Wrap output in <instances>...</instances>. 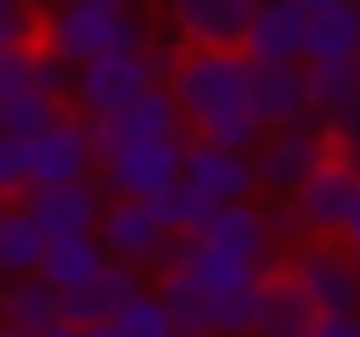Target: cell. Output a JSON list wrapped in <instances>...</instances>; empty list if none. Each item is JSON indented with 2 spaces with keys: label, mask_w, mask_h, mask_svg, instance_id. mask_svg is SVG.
I'll return each mask as SVG.
<instances>
[{
  "label": "cell",
  "mask_w": 360,
  "mask_h": 337,
  "mask_svg": "<svg viewBox=\"0 0 360 337\" xmlns=\"http://www.w3.org/2000/svg\"><path fill=\"white\" fill-rule=\"evenodd\" d=\"M163 90L174 95L180 124L197 135L214 118L248 112V56L219 51V45H180L169 73H163Z\"/></svg>",
  "instance_id": "1"
},
{
  "label": "cell",
  "mask_w": 360,
  "mask_h": 337,
  "mask_svg": "<svg viewBox=\"0 0 360 337\" xmlns=\"http://www.w3.org/2000/svg\"><path fill=\"white\" fill-rule=\"evenodd\" d=\"M146 22L135 17V6L124 11H107V6H84V0H62L51 6L45 17H34V45L51 51L56 62L79 67L90 56H107V51H135L146 45Z\"/></svg>",
  "instance_id": "2"
},
{
  "label": "cell",
  "mask_w": 360,
  "mask_h": 337,
  "mask_svg": "<svg viewBox=\"0 0 360 337\" xmlns=\"http://www.w3.org/2000/svg\"><path fill=\"white\" fill-rule=\"evenodd\" d=\"M180 45H135V51H107V56H90L73 67V90H68V107L79 118H112L118 107H129L141 90L163 84L169 62H174Z\"/></svg>",
  "instance_id": "3"
},
{
  "label": "cell",
  "mask_w": 360,
  "mask_h": 337,
  "mask_svg": "<svg viewBox=\"0 0 360 337\" xmlns=\"http://www.w3.org/2000/svg\"><path fill=\"white\" fill-rule=\"evenodd\" d=\"M180 146H186V135H163V140H112V146L96 152L90 180L101 185V197L146 202V197H158L163 185L180 180Z\"/></svg>",
  "instance_id": "4"
},
{
  "label": "cell",
  "mask_w": 360,
  "mask_h": 337,
  "mask_svg": "<svg viewBox=\"0 0 360 337\" xmlns=\"http://www.w3.org/2000/svg\"><path fill=\"white\" fill-rule=\"evenodd\" d=\"M281 275L304 292V303L315 315L326 309H360V281H354V253L338 236H304L298 247H287Z\"/></svg>",
  "instance_id": "5"
},
{
  "label": "cell",
  "mask_w": 360,
  "mask_h": 337,
  "mask_svg": "<svg viewBox=\"0 0 360 337\" xmlns=\"http://www.w3.org/2000/svg\"><path fill=\"white\" fill-rule=\"evenodd\" d=\"M326 157H332V140H326V129H321L315 118L276 124V129H264L259 146L248 152L253 180H259L264 197H292V185H298L315 163H326Z\"/></svg>",
  "instance_id": "6"
},
{
  "label": "cell",
  "mask_w": 360,
  "mask_h": 337,
  "mask_svg": "<svg viewBox=\"0 0 360 337\" xmlns=\"http://www.w3.org/2000/svg\"><path fill=\"white\" fill-rule=\"evenodd\" d=\"M90 236L107 253V264H124V270H152L169 253V230L152 219L146 202H129V197H107Z\"/></svg>",
  "instance_id": "7"
},
{
  "label": "cell",
  "mask_w": 360,
  "mask_h": 337,
  "mask_svg": "<svg viewBox=\"0 0 360 337\" xmlns=\"http://www.w3.org/2000/svg\"><path fill=\"white\" fill-rule=\"evenodd\" d=\"M309 118L326 129L332 152L343 157L360 152V51L343 62L309 67Z\"/></svg>",
  "instance_id": "8"
},
{
  "label": "cell",
  "mask_w": 360,
  "mask_h": 337,
  "mask_svg": "<svg viewBox=\"0 0 360 337\" xmlns=\"http://www.w3.org/2000/svg\"><path fill=\"white\" fill-rule=\"evenodd\" d=\"M180 185L202 208H225V202L259 197V180H253L248 152H225V146L197 140V135H186V146H180Z\"/></svg>",
  "instance_id": "9"
},
{
  "label": "cell",
  "mask_w": 360,
  "mask_h": 337,
  "mask_svg": "<svg viewBox=\"0 0 360 337\" xmlns=\"http://www.w3.org/2000/svg\"><path fill=\"white\" fill-rule=\"evenodd\" d=\"M28 180L34 185H62V180H90L96 168V146H90V118H79L73 107H62L45 129H34L28 140Z\"/></svg>",
  "instance_id": "10"
},
{
  "label": "cell",
  "mask_w": 360,
  "mask_h": 337,
  "mask_svg": "<svg viewBox=\"0 0 360 337\" xmlns=\"http://www.w3.org/2000/svg\"><path fill=\"white\" fill-rule=\"evenodd\" d=\"M354 185H360V168L343 157V152H332L326 163H315L298 185H292V208H298V219H304V230L309 236H338V225H343V213H349V197H354Z\"/></svg>",
  "instance_id": "11"
},
{
  "label": "cell",
  "mask_w": 360,
  "mask_h": 337,
  "mask_svg": "<svg viewBox=\"0 0 360 337\" xmlns=\"http://www.w3.org/2000/svg\"><path fill=\"white\" fill-rule=\"evenodd\" d=\"M191 242H202V247H214V253H225V258L259 264V270H264V258H276V247H270V225H264V202H259V197L208 208V213L197 219Z\"/></svg>",
  "instance_id": "12"
},
{
  "label": "cell",
  "mask_w": 360,
  "mask_h": 337,
  "mask_svg": "<svg viewBox=\"0 0 360 337\" xmlns=\"http://www.w3.org/2000/svg\"><path fill=\"white\" fill-rule=\"evenodd\" d=\"M248 112L259 129L309 118V67L304 62H248Z\"/></svg>",
  "instance_id": "13"
},
{
  "label": "cell",
  "mask_w": 360,
  "mask_h": 337,
  "mask_svg": "<svg viewBox=\"0 0 360 337\" xmlns=\"http://www.w3.org/2000/svg\"><path fill=\"white\" fill-rule=\"evenodd\" d=\"M158 6H163L169 28H174V45H219V51H236L259 0H158Z\"/></svg>",
  "instance_id": "14"
},
{
  "label": "cell",
  "mask_w": 360,
  "mask_h": 337,
  "mask_svg": "<svg viewBox=\"0 0 360 337\" xmlns=\"http://www.w3.org/2000/svg\"><path fill=\"white\" fill-rule=\"evenodd\" d=\"M101 202H107V197H101L96 180H62V185H28V191H22V208H28V219L45 230V242H51V236H90Z\"/></svg>",
  "instance_id": "15"
},
{
  "label": "cell",
  "mask_w": 360,
  "mask_h": 337,
  "mask_svg": "<svg viewBox=\"0 0 360 337\" xmlns=\"http://www.w3.org/2000/svg\"><path fill=\"white\" fill-rule=\"evenodd\" d=\"M163 135H186L180 124V107L163 84L141 90L129 107H118L112 118H90V146H112V140H163Z\"/></svg>",
  "instance_id": "16"
},
{
  "label": "cell",
  "mask_w": 360,
  "mask_h": 337,
  "mask_svg": "<svg viewBox=\"0 0 360 337\" xmlns=\"http://www.w3.org/2000/svg\"><path fill=\"white\" fill-rule=\"evenodd\" d=\"M304 11L292 6V0H259L253 6V17H248V28H242V56L248 62H298V51H304Z\"/></svg>",
  "instance_id": "17"
},
{
  "label": "cell",
  "mask_w": 360,
  "mask_h": 337,
  "mask_svg": "<svg viewBox=\"0 0 360 337\" xmlns=\"http://www.w3.org/2000/svg\"><path fill=\"white\" fill-rule=\"evenodd\" d=\"M129 292H141V270L101 264L84 286L56 292V320H68V326H101V320H112V309H118Z\"/></svg>",
  "instance_id": "18"
},
{
  "label": "cell",
  "mask_w": 360,
  "mask_h": 337,
  "mask_svg": "<svg viewBox=\"0 0 360 337\" xmlns=\"http://www.w3.org/2000/svg\"><path fill=\"white\" fill-rule=\"evenodd\" d=\"M309 320H315V309L304 303V292H298L281 270H264V275H259L253 331H248V337H309Z\"/></svg>",
  "instance_id": "19"
},
{
  "label": "cell",
  "mask_w": 360,
  "mask_h": 337,
  "mask_svg": "<svg viewBox=\"0 0 360 337\" xmlns=\"http://www.w3.org/2000/svg\"><path fill=\"white\" fill-rule=\"evenodd\" d=\"M360 51V0H343L332 11H315L304 22V51L298 62L304 67H321V62H343Z\"/></svg>",
  "instance_id": "20"
},
{
  "label": "cell",
  "mask_w": 360,
  "mask_h": 337,
  "mask_svg": "<svg viewBox=\"0 0 360 337\" xmlns=\"http://www.w3.org/2000/svg\"><path fill=\"white\" fill-rule=\"evenodd\" d=\"M101 264H107V253L96 247V236H51L34 275H39L51 292H73V286H84Z\"/></svg>",
  "instance_id": "21"
},
{
  "label": "cell",
  "mask_w": 360,
  "mask_h": 337,
  "mask_svg": "<svg viewBox=\"0 0 360 337\" xmlns=\"http://www.w3.org/2000/svg\"><path fill=\"white\" fill-rule=\"evenodd\" d=\"M0 326H11V331H45V326H56V292L39 281V275H11V281H0Z\"/></svg>",
  "instance_id": "22"
},
{
  "label": "cell",
  "mask_w": 360,
  "mask_h": 337,
  "mask_svg": "<svg viewBox=\"0 0 360 337\" xmlns=\"http://www.w3.org/2000/svg\"><path fill=\"white\" fill-rule=\"evenodd\" d=\"M45 258V230L28 219L22 202H0V281L34 275Z\"/></svg>",
  "instance_id": "23"
},
{
  "label": "cell",
  "mask_w": 360,
  "mask_h": 337,
  "mask_svg": "<svg viewBox=\"0 0 360 337\" xmlns=\"http://www.w3.org/2000/svg\"><path fill=\"white\" fill-rule=\"evenodd\" d=\"M112 337H174V320H169V309H163V298L152 292V286H141V292H129L118 309H112Z\"/></svg>",
  "instance_id": "24"
},
{
  "label": "cell",
  "mask_w": 360,
  "mask_h": 337,
  "mask_svg": "<svg viewBox=\"0 0 360 337\" xmlns=\"http://www.w3.org/2000/svg\"><path fill=\"white\" fill-rule=\"evenodd\" d=\"M56 112H62V101H51V95H39V90L28 84V90H17V95H6V101H0V135L28 140V135H34V129H45Z\"/></svg>",
  "instance_id": "25"
},
{
  "label": "cell",
  "mask_w": 360,
  "mask_h": 337,
  "mask_svg": "<svg viewBox=\"0 0 360 337\" xmlns=\"http://www.w3.org/2000/svg\"><path fill=\"white\" fill-rule=\"evenodd\" d=\"M146 208H152V219H158L169 236H191V230H197V219L208 213V208H202L180 180H174V185H163L158 197H146Z\"/></svg>",
  "instance_id": "26"
},
{
  "label": "cell",
  "mask_w": 360,
  "mask_h": 337,
  "mask_svg": "<svg viewBox=\"0 0 360 337\" xmlns=\"http://www.w3.org/2000/svg\"><path fill=\"white\" fill-rule=\"evenodd\" d=\"M28 79H34L39 95H51V101L68 107V90H73V67H68V62H56V56L39 51V45H28Z\"/></svg>",
  "instance_id": "27"
},
{
  "label": "cell",
  "mask_w": 360,
  "mask_h": 337,
  "mask_svg": "<svg viewBox=\"0 0 360 337\" xmlns=\"http://www.w3.org/2000/svg\"><path fill=\"white\" fill-rule=\"evenodd\" d=\"M259 124H253V112H231V118H214L208 129H197V140H214V146H225V152H253L259 146Z\"/></svg>",
  "instance_id": "28"
},
{
  "label": "cell",
  "mask_w": 360,
  "mask_h": 337,
  "mask_svg": "<svg viewBox=\"0 0 360 337\" xmlns=\"http://www.w3.org/2000/svg\"><path fill=\"white\" fill-rule=\"evenodd\" d=\"M28 185V146L17 135H0V202H22Z\"/></svg>",
  "instance_id": "29"
},
{
  "label": "cell",
  "mask_w": 360,
  "mask_h": 337,
  "mask_svg": "<svg viewBox=\"0 0 360 337\" xmlns=\"http://www.w3.org/2000/svg\"><path fill=\"white\" fill-rule=\"evenodd\" d=\"M264 225H270V247L281 253V247H298L309 230H304V219H298V208L287 202V197H276V202H264Z\"/></svg>",
  "instance_id": "30"
},
{
  "label": "cell",
  "mask_w": 360,
  "mask_h": 337,
  "mask_svg": "<svg viewBox=\"0 0 360 337\" xmlns=\"http://www.w3.org/2000/svg\"><path fill=\"white\" fill-rule=\"evenodd\" d=\"M34 45V6L28 0H0V51Z\"/></svg>",
  "instance_id": "31"
},
{
  "label": "cell",
  "mask_w": 360,
  "mask_h": 337,
  "mask_svg": "<svg viewBox=\"0 0 360 337\" xmlns=\"http://www.w3.org/2000/svg\"><path fill=\"white\" fill-rule=\"evenodd\" d=\"M309 337H360V309H326V315H315Z\"/></svg>",
  "instance_id": "32"
},
{
  "label": "cell",
  "mask_w": 360,
  "mask_h": 337,
  "mask_svg": "<svg viewBox=\"0 0 360 337\" xmlns=\"http://www.w3.org/2000/svg\"><path fill=\"white\" fill-rule=\"evenodd\" d=\"M28 84H34V79H28V45H22V51H6V56H0V101L17 95V90H28Z\"/></svg>",
  "instance_id": "33"
},
{
  "label": "cell",
  "mask_w": 360,
  "mask_h": 337,
  "mask_svg": "<svg viewBox=\"0 0 360 337\" xmlns=\"http://www.w3.org/2000/svg\"><path fill=\"white\" fill-rule=\"evenodd\" d=\"M338 242H343V247H360V185H354V197H349V213H343V225H338Z\"/></svg>",
  "instance_id": "34"
},
{
  "label": "cell",
  "mask_w": 360,
  "mask_h": 337,
  "mask_svg": "<svg viewBox=\"0 0 360 337\" xmlns=\"http://www.w3.org/2000/svg\"><path fill=\"white\" fill-rule=\"evenodd\" d=\"M304 17H315V11H332V6H343V0H292Z\"/></svg>",
  "instance_id": "35"
},
{
  "label": "cell",
  "mask_w": 360,
  "mask_h": 337,
  "mask_svg": "<svg viewBox=\"0 0 360 337\" xmlns=\"http://www.w3.org/2000/svg\"><path fill=\"white\" fill-rule=\"evenodd\" d=\"M34 337H79V326H68V320H56V326H45V331H34Z\"/></svg>",
  "instance_id": "36"
},
{
  "label": "cell",
  "mask_w": 360,
  "mask_h": 337,
  "mask_svg": "<svg viewBox=\"0 0 360 337\" xmlns=\"http://www.w3.org/2000/svg\"><path fill=\"white\" fill-rule=\"evenodd\" d=\"M79 337H112V326L101 320V326H79Z\"/></svg>",
  "instance_id": "37"
},
{
  "label": "cell",
  "mask_w": 360,
  "mask_h": 337,
  "mask_svg": "<svg viewBox=\"0 0 360 337\" xmlns=\"http://www.w3.org/2000/svg\"><path fill=\"white\" fill-rule=\"evenodd\" d=\"M84 6H107V11H124L129 0H84Z\"/></svg>",
  "instance_id": "38"
},
{
  "label": "cell",
  "mask_w": 360,
  "mask_h": 337,
  "mask_svg": "<svg viewBox=\"0 0 360 337\" xmlns=\"http://www.w3.org/2000/svg\"><path fill=\"white\" fill-rule=\"evenodd\" d=\"M0 337H28V331H11V326H0Z\"/></svg>",
  "instance_id": "39"
},
{
  "label": "cell",
  "mask_w": 360,
  "mask_h": 337,
  "mask_svg": "<svg viewBox=\"0 0 360 337\" xmlns=\"http://www.w3.org/2000/svg\"><path fill=\"white\" fill-rule=\"evenodd\" d=\"M349 253H354V281H360V247H349Z\"/></svg>",
  "instance_id": "40"
},
{
  "label": "cell",
  "mask_w": 360,
  "mask_h": 337,
  "mask_svg": "<svg viewBox=\"0 0 360 337\" xmlns=\"http://www.w3.org/2000/svg\"><path fill=\"white\" fill-rule=\"evenodd\" d=\"M28 6H45V11H51V6H62V0H28Z\"/></svg>",
  "instance_id": "41"
},
{
  "label": "cell",
  "mask_w": 360,
  "mask_h": 337,
  "mask_svg": "<svg viewBox=\"0 0 360 337\" xmlns=\"http://www.w3.org/2000/svg\"><path fill=\"white\" fill-rule=\"evenodd\" d=\"M0 56H6V51H0Z\"/></svg>",
  "instance_id": "42"
},
{
  "label": "cell",
  "mask_w": 360,
  "mask_h": 337,
  "mask_svg": "<svg viewBox=\"0 0 360 337\" xmlns=\"http://www.w3.org/2000/svg\"><path fill=\"white\" fill-rule=\"evenodd\" d=\"M174 337H180V331H174Z\"/></svg>",
  "instance_id": "43"
}]
</instances>
